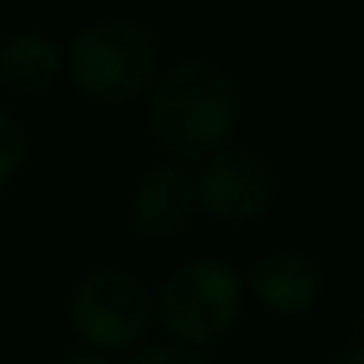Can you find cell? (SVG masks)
<instances>
[{
	"label": "cell",
	"instance_id": "cell-1",
	"mask_svg": "<svg viewBox=\"0 0 364 364\" xmlns=\"http://www.w3.org/2000/svg\"><path fill=\"white\" fill-rule=\"evenodd\" d=\"M143 122L157 157L197 168L236 143L243 93L218 61L182 58L157 75L143 100Z\"/></svg>",
	"mask_w": 364,
	"mask_h": 364
},
{
	"label": "cell",
	"instance_id": "cell-2",
	"mask_svg": "<svg viewBox=\"0 0 364 364\" xmlns=\"http://www.w3.org/2000/svg\"><path fill=\"white\" fill-rule=\"evenodd\" d=\"M154 300L161 339L211 353L240 328L250 307L247 272L222 254H193L161 279Z\"/></svg>",
	"mask_w": 364,
	"mask_h": 364
},
{
	"label": "cell",
	"instance_id": "cell-3",
	"mask_svg": "<svg viewBox=\"0 0 364 364\" xmlns=\"http://www.w3.org/2000/svg\"><path fill=\"white\" fill-rule=\"evenodd\" d=\"M161 72V43L136 18H97L65 47V79L97 107L143 104Z\"/></svg>",
	"mask_w": 364,
	"mask_h": 364
},
{
	"label": "cell",
	"instance_id": "cell-4",
	"mask_svg": "<svg viewBox=\"0 0 364 364\" xmlns=\"http://www.w3.org/2000/svg\"><path fill=\"white\" fill-rule=\"evenodd\" d=\"M65 321L82 350L118 360L154 339L157 300L139 272L125 264H100L79 275L68 289Z\"/></svg>",
	"mask_w": 364,
	"mask_h": 364
},
{
	"label": "cell",
	"instance_id": "cell-5",
	"mask_svg": "<svg viewBox=\"0 0 364 364\" xmlns=\"http://www.w3.org/2000/svg\"><path fill=\"white\" fill-rule=\"evenodd\" d=\"M197 175V200L200 218L225 225V229H247L264 222L275 211L279 200V175L272 161L250 146H225L222 154L208 157L193 168Z\"/></svg>",
	"mask_w": 364,
	"mask_h": 364
},
{
	"label": "cell",
	"instance_id": "cell-6",
	"mask_svg": "<svg viewBox=\"0 0 364 364\" xmlns=\"http://www.w3.org/2000/svg\"><path fill=\"white\" fill-rule=\"evenodd\" d=\"M200 218L193 168L157 157L146 164L125 197V222L146 243H175Z\"/></svg>",
	"mask_w": 364,
	"mask_h": 364
},
{
	"label": "cell",
	"instance_id": "cell-7",
	"mask_svg": "<svg viewBox=\"0 0 364 364\" xmlns=\"http://www.w3.org/2000/svg\"><path fill=\"white\" fill-rule=\"evenodd\" d=\"M243 272L250 304L279 321L307 318L325 296V268L300 247H272Z\"/></svg>",
	"mask_w": 364,
	"mask_h": 364
},
{
	"label": "cell",
	"instance_id": "cell-8",
	"mask_svg": "<svg viewBox=\"0 0 364 364\" xmlns=\"http://www.w3.org/2000/svg\"><path fill=\"white\" fill-rule=\"evenodd\" d=\"M65 79V47L40 33L18 29L0 40V90L15 97H43Z\"/></svg>",
	"mask_w": 364,
	"mask_h": 364
},
{
	"label": "cell",
	"instance_id": "cell-9",
	"mask_svg": "<svg viewBox=\"0 0 364 364\" xmlns=\"http://www.w3.org/2000/svg\"><path fill=\"white\" fill-rule=\"evenodd\" d=\"M29 157H33V143L26 122L8 107H0V197L26 175Z\"/></svg>",
	"mask_w": 364,
	"mask_h": 364
},
{
	"label": "cell",
	"instance_id": "cell-10",
	"mask_svg": "<svg viewBox=\"0 0 364 364\" xmlns=\"http://www.w3.org/2000/svg\"><path fill=\"white\" fill-rule=\"evenodd\" d=\"M122 364H218V360L204 350H190V346L171 343V339H150L136 353L122 357Z\"/></svg>",
	"mask_w": 364,
	"mask_h": 364
},
{
	"label": "cell",
	"instance_id": "cell-11",
	"mask_svg": "<svg viewBox=\"0 0 364 364\" xmlns=\"http://www.w3.org/2000/svg\"><path fill=\"white\" fill-rule=\"evenodd\" d=\"M50 364H122V360H114V357H104V353H93V350H68V353H61V357H54Z\"/></svg>",
	"mask_w": 364,
	"mask_h": 364
},
{
	"label": "cell",
	"instance_id": "cell-12",
	"mask_svg": "<svg viewBox=\"0 0 364 364\" xmlns=\"http://www.w3.org/2000/svg\"><path fill=\"white\" fill-rule=\"evenodd\" d=\"M325 364H364V343H353V346L336 350Z\"/></svg>",
	"mask_w": 364,
	"mask_h": 364
},
{
	"label": "cell",
	"instance_id": "cell-13",
	"mask_svg": "<svg viewBox=\"0 0 364 364\" xmlns=\"http://www.w3.org/2000/svg\"><path fill=\"white\" fill-rule=\"evenodd\" d=\"M360 211H364V178H360Z\"/></svg>",
	"mask_w": 364,
	"mask_h": 364
}]
</instances>
